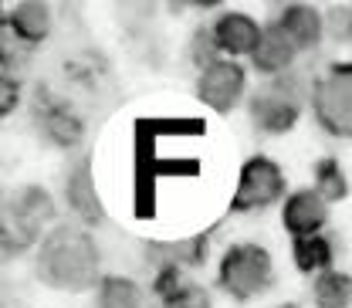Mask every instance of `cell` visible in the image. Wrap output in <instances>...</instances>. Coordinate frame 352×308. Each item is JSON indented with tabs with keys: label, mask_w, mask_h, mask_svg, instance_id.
<instances>
[{
	"label": "cell",
	"mask_w": 352,
	"mask_h": 308,
	"mask_svg": "<svg viewBox=\"0 0 352 308\" xmlns=\"http://www.w3.org/2000/svg\"><path fill=\"white\" fill-rule=\"evenodd\" d=\"M38 278L58 292L98 288V248L82 227L58 223L47 230L38 248Z\"/></svg>",
	"instance_id": "cell-1"
},
{
	"label": "cell",
	"mask_w": 352,
	"mask_h": 308,
	"mask_svg": "<svg viewBox=\"0 0 352 308\" xmlns=\"http://www.w3.org/2000/svg\"><path fill=\"white\" fill-rule=\"evenodd\" d=\"M308 98H311V85L298 72H288V75L267 78V85L251 95L248 112H251V122L264 135H281V132L295 129Z\"/></svg>",
	"instance_id": "cell-2"
},
{
	"label": "cell",
	"mask_w": 352,
	"mask_h": 308,
	"mask_svg": "<svg viewBox=\"0 0 352 308\" xmlns=\"http://www.w3.org/2000/svg\"><path fill=\"white\" fill-rule=\"evenodd\" d=\"M311 116L332 139H352V61L329 65L311 82Z\"/></svg>",
	"instance_id": "cell-3"
},
{
	"label": "cell",
	"mask_w": 352,
	"mask_h": 308,
	"mask_svg": "<svg viewBox=\"0 0 352 308\" xmlns=\"http://www.w3.org/2000/svg\"><path fill=\"white\" fill-rule=\"evenodd\" d=\"M217 281L230 298L251 302V298L264 295L271 288V281H274L271 254L264 251L261 244H234L220 258Z\"/></svg>",
	"instance_id": "cell-4"
},
{
	"label": "cell",
	"mask_w": 352,
	"mask_h": 308,
	"mask_svg": "<svg viewBox=\"0 0 352 308\" xmlns=\"http://www.w3.org/2000/svg\"><path fill=\"white\" fill-rule=\"evenodd\" d=\"M281 200H285V170L267 156H251L237 173V190L230 197V210L254 214V210H267Z\"/></svg>",
	"instance_id": "cell-5"
},
{
	"label": "cell",
	"mask_w": 352,
	"mask_h": 308,
	"mask_svg": "<svg viewBox=\"0 0 352 308\" xmlns=\"http://www.w3.org/2000/svg\"><path fill=\"white\" fill-rule=\"evenodd\" d=\"M244 91H248V75L230 58H220V61H214L210 68H204L197 75V98L217 116L234 112L237 102L244 98Z\"/></svg>",
	"instance_id": "cell-6"
},
{
	"label": "cell",
	"mask_w": 352,
	"mask_h": 308,
	"mask_svg": "<svg viewBox=\"0 0 352 308\" xmlns=\"http://www.w3.org/2000/svg\"><path fill=\"white\" fill-rule=\"evenodd\" d=\"M210 31H214V41L220 47V58H230V61L254 58V51L264 38V28L244 10H223L210 24Z\"/></svg>",
	"instance_id": "cell-7"
},
{
	"label": "cell",
	"mask_w": 352,
	"mask_h": 308,
	"mask_svg": "<svg viewBox=\"0 0 352 308\" xmlns=\"http://www.w3.org/2000/svg\"><path fill=\"white\" fill-rule=\"evenodd\" d=\"M281 223H285V230L292 237H315L329 223V204L311 186L308 190H295L281 204Z\"/></svg>",
	"instance_id": "cell-8"
},
{
	"label": "cell",
	"mask_w": 352,
	"mask_h": 308,
	"mask_svg": "<svg viewBox=\"0 0 352 308\" xmlns=\"http://www.w3.org/2000/svg\"><path fill=\"white\" fill-rule=\"evenodd\" d=\"M271 24L281 28L298 51H311L325 38V14L318 7H308V3H288V7H281Z\"/></svg>",
	"instance_id": "cell-9"
},
{
	"label": "cell",
	"mask_w": 352,
	"mask_h": 308,
	"mask_svg": "<svg viewBox=\"0 0 352 308\" xmlns=\"http://www.w3.org/2000/svg\"><path fill=\"white\" fill-rule=\"evenodd\" d=\"M298 47L292 44V38L281 31V28H274V24H267L264 28V38L258 44V51H254V58H251V65L267 75V78H278V75H288L292 72V65L298 61Z\"/></svg>",
	"instance_id": "cell-10"
},
{
	"label": "cell",
	"mask_w": 352,
	"mask_h": 308,
	"mask_svg": "<svg viewBox=\"0 0 352 308\" xmlns=\"http://www.w3.org/2000/svg\"><path fill=\"white\" fill-rule=\"evenodd\" d=\"M65 204L72 207V214L82 220V223H98V220L105 217L88 163H78L72 173L65 176Z\"/></svg>",
	"instance_id": "cell-11"
},
{
	"label": "cell",
	"mask_w": 352,
	"mask_h": 308,
	"mask_svg": "<svg viewBox=\"0 0 352 308\" xmlns=\"http://www.w3.org/2000/svg\"><path fill=\"white\" fill-rule=\"evenodd\" d=\"M7 28H14V34L24 44H41L54 28L51 7L41 3V0H24L7 14Z\"/></svg>",
	"instance_id": "cell-12"
},
{
	"label": "cell",
	"mask_w": 352,
	"mask_h": 308,
	"mask_svg": "<svg viewBox=\"0 0 352 308\" xmlns=\"http://www.w3.org/2000/svg\"><path fill=\"white\" fill-rule=\"evenodd\" d=\"M146 258H153L156 271L197 267L207 258V237H186V241H176V244H149Z\"/></svg>",
	"instance_id": "cell-13"
},
{
	"label": "cell",
	"mask_w": 352,
	"mask_h": 308,
	"mask_svg": "<svg viewBox=\"0 0 352 308\" xmlns=\"http://www.w3.org/2000/svg\"><path fill=\"white\" fill-rule=\"evenodd\" d=\"M156 295L163 308H210V298L200 285H190L179 271H160L156 274Z\"/></svg>",
	"instance_id": "cell-14"
},
{
	"label": "cell",
	"mask_w": 352,
	"mask_h": 308,
	"mask_svg": "<svg viewBox=\"0 0 352 308\" xmlns=\"http://www.w3.org/2000/svg\"><path fill=\"white\" fill-rule=\"evenodd\" d=\"M292 258L298 264L302 274H322V271H332L336 264V244L325 237V234H315V237H295L292 241Z\"/></svg>",
	"instance_id": "cell-15"
},
{
	"label": "cell",
	"mask_w": 352,
	"mask_h": 308,
	"mask_svg": "<svg viewBox=\"0 0 352 308\" xmlns=\"http://www.w3.org/2000/svg\"><path fill=\"white\" fill-rule=\"evenodd\" d=\"M311 302L315 308H349L352 305V274L332 267L322 271L311 281Z\"/></svg>",
	"instance_id": "cell-16"
},
{
	"label": "cell",
	"mask_w": 352,
	"mask_h": 308,
	"mask_svg": "<svg viewBox=\"0 0 352 308\" xmlns=\"http://www.w3.org/2000/svg\"><path fill=\"white\" fill-rule=\"evenodd\" d=\"M95 302L98 308H142V288L132 278L105 274L95 288Z\"/></svg>",
	"instance_id": "cell-17"
},
{
	"label": "cell",
	"mask_w": 352,
	"mask_h": 308,
	"mask_svg": "<svg viewBox=\"0 0 352 308\" xmlns=\"http://www.w3.org/2000/svg\"><path fill=\"white\" fill-rule=\"evenodd\" d=\"M311 190L325 200V204H336V200H346L349 197V179H346V170L339 166V160H322L315 163V183Z\"/></svg>",
	"instance_id": "cell-18"
},
{
	"label": "cell",
	"mask_w": 352,
	"mask_h": 308,
	"mask_svg": "<svg viewBox=\"0 0 352 308\" xmlns=\"http://www.w3.org/2000/svg\"><path fill=\"white\" fill-rule=\"evenodd\" d=\"M44 135L58 146H75L82 139V122L68 109H54L44 116Z\"/></svg>",
	"instance_id": "cell-19"
},
{
	"label": "cell",
	"mask_w": 352,
	"mask_h": 308,
	"mask_svg": "<svg viewBox=\"0 0 352 308\" xmlns=\"http://www.w3.org/2000/svg\"><path fill=\"white\" fill-rule=\"evenodd\" d=\"M190 58H193V65L204 72V68H210L214 61H220V47L214 41V31L210 28H204V31H197L193 34V47H190Z\"/></svg>",
	"instance_id": "cell-20"
},
{
	"label": "cell",
	"mask_w": 352,
	"mask_h": 308,
	"mask_svg": "<svg viewBox=\"0 0 352 308\" xmlns=\"http://www.w3.org/2000/svg\"><path fill=\"white\" fill-rule=\"evenodd\" d=\"M278 308H298V305H278Z\"/></svg>",
	"instance_id": "cell-21"
}]
</instances>
